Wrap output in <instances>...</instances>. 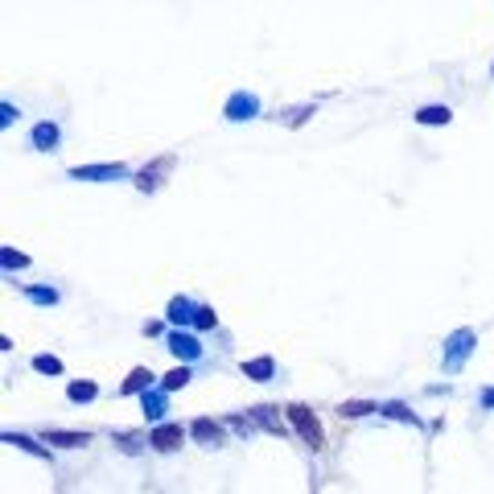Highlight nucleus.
<instances>
[{"instance_id": "f257e3e1", "label": "nucleus", "mask_w": 494, "mask_h": 494, "mask_svg": "<svg viewBox=\"0 0 494 494\" xmlns=\"http://www.w3.org/2000/svg\"><path fill=\"white\" fill-rule=\"evenodd\" d=\"M288 420H293V429L301 433V441L309 445V449H325V437H321V424H317V416L309 412L305 404H288Z\"/></svg>"}, {"instance_id": "f03ea898", "label": "nucleus", "mask_w": 494, "mask_h": 494, "mask_svg": "<svg viewBox=\"0 0 494 494\" xmlns=\"http://www.w3.org/2000/svg\"><path fill=\"white\" fill-rule=\"evenodd\" d=\"M128 173V165H79V169H70V178L75 181H116Z\"/></svg>"}, {"instance_id": "7ed1b4c3", "label": "nucleus", "mask_w": 494, "mask_h": 494, "mask_svg": "<svg viewBox=\"0 0 494 494\" xmlns=\"http://www.w3.org/2000/svg\"><path fill=\"white\" fill-rule=\"evenodd\" d=\"M181 441H185L181 424H161V429H153V433H148V445H153V449H161V453L181 449Z\"/></svg>"}, {"instance_id": "20e7f679", "label": "nucleus", "mask_w": 494, "mask_h": 494, "mask_svg": "<svg viewBox=\"0 0 494 494\" xmlns=\"http://www.w3.org/2000/svg\"><path fill=\"white\" fill-rule=\"evenodd\" d=\"M256 111H260V99H256V95H243V91L231 95V103H226V116H231V120H252Z\"/></svg>"}, {"instance_id": "39448f33", "label": "nucleus", "mask_w": 494, "mask_h": 494, "mask_svg": "<svg viewBox=\"0 0 494 494\" xmlns=\"http://www.w3.org/2000/svg\"><path fill=\"white\" fill-rule=\"evenodd\" d=\"M190 437H194V441H202V445H210V449H215V445H223V429H219L215 420H206V416L190 424Z\"/></svg>"}, {"instance_id": "423d86ee", "label": "nucleus", "mask_w": 494, "mask_h": 494, "mask_svg": "<svg viewBox=\"0 0 494 494\" xmlns=\"http://www.w3.org/2000/svg\"><path fill=\"white\" fill-rule=\"evenodd\" d=\"M45 445H62V449H83V445H91V433H62V429H45Z\"/></svg>"}, {"instance_id": "0eeeda50", "label": "nucleus", "mask_w": 494, "mask_h": 494, "mask_svg": "<svg viewBox=\"0 0 494 494\" xmlns=\"http://www.w3.org/2000/svg\"><path fill=\"white\" fill-rule=\"evenodd\" d=\"M169 165H173V157H161V161H157L153 169H144V173H140V181H136V185H140V190H157V185H161L157 178H161V173H165Z\"/></svg>"}, {"instance_id": "6e6552de", "label": "nucleus", "mask_w": 494, "mask_h": 494, "mask_svg": "<svg viewBox=\"0 0 494 494\" xmlns=\"http://www.w3.org/2000/svg\"><path fill=\"white\" fill-rule=\"evenodd\" d=\"M169 350H173V355H185V359H194L202 346H198L190 334H169Z\"/></svg>"}, {"instance_id": "1a4fd4ad", "label": "nucleus", "mask_w": 494, "mask_h": 494, "mask_svg": "<svg viewBox=\"0 0 494 494\" xmlns=\"http://www.w3.org/2000/svg\"><path fill=\"white\" fill-rule=\"evenodd\" d=\"M416 120H420V124H449L453 111H449V107H420Z\"/></svg>"}, {"instance_id": "9d476101", "label": "nucleus", "mask_w": 494, "mask_h": 494, "mask_svg": "<svg viewBox=\"0 0 494 494\" xmlns=\"http://www.w3.org/2000/svg\"><path fill=\"white\" fill-rule=\"evenodd\" d=\"M33 144L38 148H54L58 144V124H38L33 128Z\"/></svg>"}, {"instance_id": "9b49d317", "label": "nucleus", "mask_w": 494, "mask_h": 494, "mask_svg": "<svg viewBox=\"0 0 494 494\" xmlns=\"http://www.w3.org/2000/svg\"><path fill=\"white\" fill-rule=\"evenodd\" d=\"M148 383H153V371L136 366L132 375H128V383H124V396H132V392H140V387H148Z\"/></svg>"}, {"instance_id": "f8f14e48", "label": "nucleus", "mask_w": 494, "mask_h": 494, "mask_svg": "<svg viewBox=\"0 0 494 494\" xmlns=\"http://www.w3.org/2000/svg\"><path fill=\"white\" fill-rule=\"evenodd\" d=\"M185 383H190V366H173V371L165 375V392H178Z\"/></svg>"}, {"instance_id": "ddd939ff", "label": "nucleus", "mask_w": 494, "mask_h": 494, "mask_svg": "<svg viewBox=\"0 0 494 494\" xmlns=\"http://www.w3.org/2000/svg\"><path fill=\"white\" fill-rule=\"evenodd\" d=\"M338 412H342V416H366V412H379V404H366V400H346Z\"/></svg>"}, {"instance_id": "4468645a", "label": "nucleus", "mask_w": 494, "mask_h": 494, "mask_svg": "<svg viewBox=\"0 0 494 494\" xmlns=\"http://www.w3.org/2000/svg\"><path fill=\"white\" fill-rule=\"evenodd\" d=\"M243 371H247L252 379H268V375H272V359H256V362H247Z\"/></svg>"}, {"instance_id": "2eb2a0df", "label": "nucleus", "mask_w": 494, "mask_h": 494, "mask_svg": "<svg viewBox=\"0 0 494 494\" xmlns=\"http://www.w3.org/2000/svg\"><path fill=\"white\" fill-rule=\"evenodd\" d=\"M99 387L95 383H70V400H95Z\"/></svg>"}, {"instance_id": "dca6fc26", "label": "nucleus", "mask_w": 494, "mask_h": 494, "mask_svg": "<svg viewBox=\"0 0 494 494\" xmlns=\"http://www.w3.org/2000/svg\"><path fill=\"white\" fill-rule=\"evenodd\" d=\"M33 366H38L42 375H58V371H62V362L49 359V355H38V359H33Z\"/></svg>"}, {"instance_id": "f3484780", "label": "nucleus", "mask_w": 494, "mask_h": 494, "mask_svg": "<svg viewBox=\"0 0 494 494\" xmlns=\"http://www.w3.org/2000/svg\"><path fill=\"white\" fill-rule=\"evenodd\" d=\"M29 301H38V305H54L58 293H54V288H29Z\"/></svg>"}, {"instance_id": "a211bd4d", "label": "nucleus", "mask_w": 494, "mask_h": 494, "mask_svg": "<svg viewBox=\"0 0 494 494\" xmlns=\"http://www.w3.org/2000/svg\"><path fill=\"white\" fill-rule=\"evenodd\" d=\"M169 317H173V321H190V301H173V305H169Z\"/></svg>"}, {"instance_id": "6ab92c4d", "label": "nucleus", "mask_w": 494, "mask_h": 494, "mask_svg": "<svg viewBox=\"0 0 494 494\" xmlns=\"http://www.w3.org/2000/svg\"><path fill=\"white\" fill-rule=\"evenodd\" d=\"M379 412H387V416H396V420H412V412H408L404 404H383Z\"/></svg>"}, {"instance_id": "aec40b11", "label": "nucleus", "mask_w": 494, "mask_h": 494, "mask_svg": "<svg viewBox=\"0 0 494 494\" xmlns=\"http://www.w3.org/2000/svg\"><path fill=\"white\" fill-rule=\"evenodd\" d=\"M4 264H8V268H13V264H17V268H25L29 260H25V256H13V252H4Z\"/></svg>"}, {"instance_id": "412c9836", "label": "nucleus", "mask_w": 494, "mask_h": 494, "mask_svg": "<svg viewBox=\"0 0 494 494\" xmlns=\"http://www.w3.org/2000/svg\"><path fill=\"white\" fill-rule=\"evenodd\" d=\"M198 325H215V314L210 309H198Z\"/></svg>"}]
</instances>
